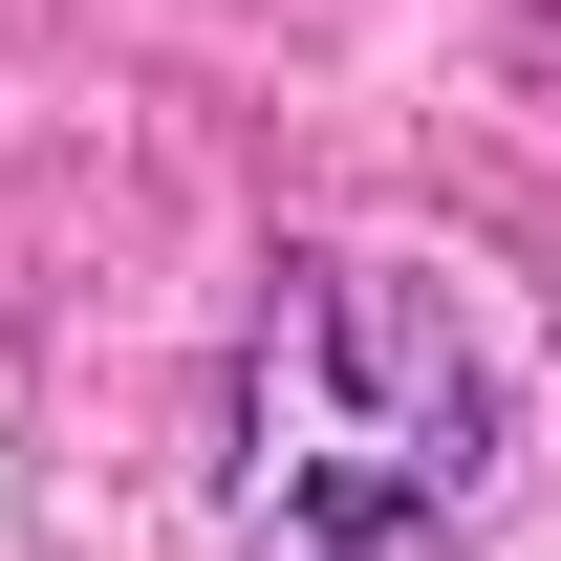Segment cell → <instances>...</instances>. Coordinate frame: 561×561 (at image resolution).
<instances>
[{
    "instance_id": "cell-1",
    "label": "cell",
    "mask_w": 561,
    "mask_h": 561,
    "mask_svg": "<svg viewBox=\"0 0 561 561\" xmlns=\"http://www.w3.org/2000/svg\"><path fill=\"white\" fill-rule=\"evenodd\" d=\"M496 454H518L496 346L411 260H302L238 346V411H216V496L260 561H432L496 496Z\"/></svg>"
}]
</instances>
